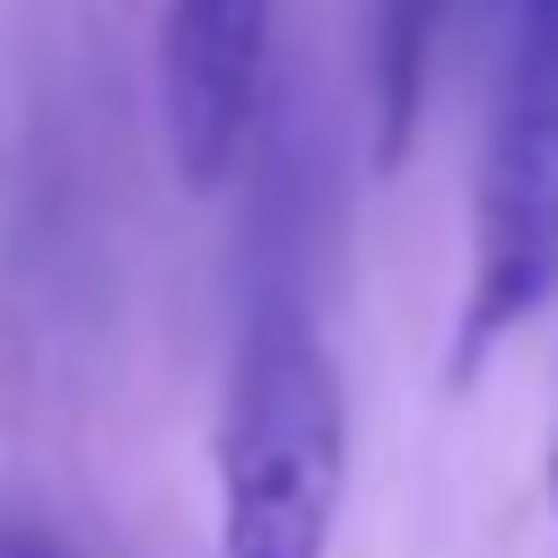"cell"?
Returning <instances> with one entry per match:
<instances>
[{"label": "cell", "instance_id": "5", "mask_svg": "<svg viewBox=\"0 0 558 558\" xmlns=\"http://www.w3.org/2000/svg\"><path fill=\"white\" fill-rule=\"evenodd\" d=\"M0 558H70L52 532H35V523H0Z\"/></svg>", "mask_w": 558, "mask_h": 558}, {"label": "cell", "instance_id": "3", "mask_svg": "<svg viewBox=\"0 0 558 558\" xmlns=\"http://www.w3.org/2000/svg\"><path fill=\"white\" fill-rule=\"evenodd\" d=\"M279 52V0H166L157 26V122L192 192H218L262 131Z\"/></svg>", "mask_w": 558, "mask_h": 558}, {"label": "cell", "instance_id": "4", "mask_svg": "<svg viewBox=\"0 0 558 558\" xmlns=\"http://www.w3.org/2000/svg\"><path fill=\"white\" fill-rule=\"evenodd\" d=\"M445 9L453 0H375V157L401 166L410 131L427 113V70L445 44Z\"/></svg>", "mask_w": 558, "mask_h": 558}, {"label": "cell", "instance_id": "6", "mask_svg": "<svg viewBox=\"0 0 558 558\" xmlns=\"http://www.w3.org/2000/svg\"><path fill=\"white\" fill-rule=\"evenodd\" d=\"M514 26H541V35H558V0H514Z\"/></svg>", "mask_w": 558, "mask_h": 558}, {"label": "cell", "instance_id": "2", "mask_svg": "<svg viewBox=\"0 0 558 558\" xmlns=\"http://www.w3.org/2000/svg\"><path fill=\"white\" fill-rule=\"evenodd\" d=\"M549 305H558V35L514 26L471 183V270L445 375L471 384L497 357V340H514Z\"/></svg>", "mask_w": 558, "mask_h": 558}, {"label": "cell", "instance_id": "1", "mask_svg": "<svg viewBox=\"0 0 558 558\" xmlns=\"http://www.w3.org/2000/svg\"><path fill=\"white\" fill-rule=\"evenodd\" d=\"M349 497V384L296 288H262L218 401V558H331Z\"/></svg>", "mask_w": 558, "mask_h": 558}]
</instances>
